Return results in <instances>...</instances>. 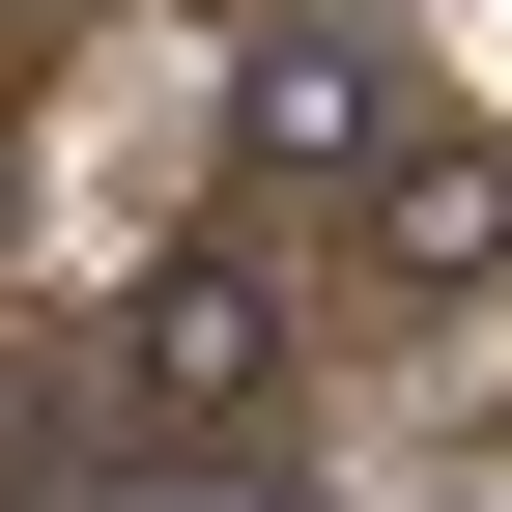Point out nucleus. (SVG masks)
I'll return each instance as SVG.
<instances>
[{"instance_id":"obj_1","label":"nucleus","mask_w":512,"mask_h":512,"mask_svg":"<svg viewBox=\"0 0 512 512\" xmlns=\"http://www.w3.org/2000/svg\"><path fill=\"white\" fill-rule=\"evenodd\" d=\"M285 256H143V285H114V342H86V427L114 456H256V427H285Z\"/></svg>"},{"instance_id":"obj_2","label":"nucleus","mask_w":512,"mask_h":512,"mask_svg":"<svg viewBox=\"0 0 512 512\" xmlns=\"http://www.w3.org/2000/svg\"><path fill=\"white\" fill-rule=\"evenodd\" d=\"M342 228H370L399 313H484V285H512V114H399V143L342 171Z\"/></svg>"},{"instance_id":"obj_3","label":"nucleus","mask_w":512,"mask_h":512,"mask_svg":"<svg viewBox=\"0 0 512 512\" xmlns=\"http://www.w3.org/2000/svg\"><path fill=\"white\" fill-rule=\"evenodd\" d=\"M200 114H228V171H256V200H342V171L399 143V57H370V29H256Z\"/></svg>"},{"instance_id":"obj_4","label":"nucleus","mask_w":512,"mask_h":512,"mask_svg":"<svg viewBox=\"0 0 512 512\" xmlns=\"http://www.w3.org/2000/svg\"><path fill=\"white\" fill-rule=\"evenodd\" d=\"M143 512H285V484H256V456H143Z\"/></svg>"}]
</instances>
